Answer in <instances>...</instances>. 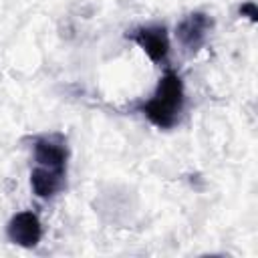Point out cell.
I'll return each mask as SVG.
<instances>
[{
  "label": "cell",
  "instance_id": "cell-1",
  "mask_svg": "<svg viewBox=\"0 0 258 258\" xmlns=\"http://www.w3.org/2000/svg\"><path fill=\"white\" fill-rule=\"evenodd\" d=\"M183 105H185L183 83L177 73L167 71L159 79L153 95L143 103L141 111L155 127L171 129L173 125H177L183 113Z\"/></svg>",
  "mask_w": 258,
  "mask_h": 258
},
{
  "label": "cell",
  "instance_id": "cell-2",
  "mask_svg": "<svg viewBox=\"0 0 258 258\" xmlns=\"http://www.w3.org/2000/svg\"><path fill=\"white\" fill-rule=\"evenodd\" d=\"M214 26V20L206 12H191L183 16L175 26V38L185 52H198Z\"/></svg>",
  "mask_w": 258,
  "mask_h": 258
},
{
  "label": "cell",
  "instance_id": "cell-3",
  "mask_svg": "<svg viewBox=\"0 0 258 258\" xmlns=\"http://www.w3.org/2000/svg\"><path fill=\"white\" fill-rule=\"evenodd\" d=\"M32 159H34V165L67 171L69 149H67L64 137L58 133H50V135H42V137L34 139Z\"/></svg>",
  "mask_w": 258,
  "mask_h": 258
},
{
  "label": "cell",
  "instance_id": "cell-4",
  "mask_svg": "<svg viewBox=\"0 0 258 258\" xmlns=\"http://www.w3.org/2000/svg\"><path fill=\"white\" fill-rule=\"evenodd\" d=\"M6 236L10 242L22 248H34L42 238V224L36 214L24 210L12 216V220L6 226Z\"/></svg>",
  "mask_w": 258,
  "mask_h": 258
},
{
  "label": "cell",
  "instance_id": "cell-5",
  "mask_svg": "<svg viewBox=\"0 0 258 258\" xmlns=\"http://www.w3.org/2000/svg\"><path fill=\"white\" fill-rule=\"evenodd\" d=\"M131 38L145 50L153 62H163L169 54V38L165 26H141L131 32Z\"/></svg>",
  "mask_w": 258,
  "mask_h": 258
},
{
  "label": "cell",
  "instance_id": "cell-6",
  "mask_svg": "<svg viewBox=\"0 0 258 258\" xmlns=\"http://www.w3.org/2000/svg\"><path fill=\"white\" fill-rule=\"evenodd\" d=\"M64 177H67V171L34 165L30 171V187L38 198L48 200L64 187Z\"/></svg>",
  "mask_w": 258,
  "mask_h": 258
}]
</instances>
